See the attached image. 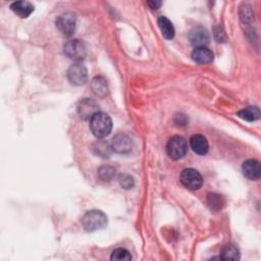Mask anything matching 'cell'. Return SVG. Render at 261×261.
Wrapping results in <instances>:
<instances>
[{"mask_svg": "<svg viewBox=\"0 0 261 261\" xmlns=\"http://www.w3.org/2000/svg\"><path fill=\"white\" fill-rule=\"evenodd\" d=\"M90 129L92 134L96 138H106L112 133L113 121L108 115L98 112L90 120Z\"/></svg>", "mask_w": 261, "mask_h": 261, "instance_id": "1", "label": "cell"}, {"mask_svg": "<svg viewBox=\"0 0 261 261\" xmlns=\"http://www.w3.org/2000/svg\"><path fill=\"white\" fill-rule=\"evenodd\" d=\"M107 225V217L100 210L86 212L82 219V226L87 232H95L103 229Z\"/></svg>", "mask_w": 261, "mask_h": 261, "instance_id": "2", "label": "cell"}, {"mask_svg": "<svg viewBox=\"0 0 261 261\" xmlns=\"http://www.w3.org/2000/svg\"><path fill=\"white\" fill-rule=\"evenodd\" d=\"M188 151V145L186 140L181 136L171 137L166 144L167 155L173 159L179 160L183 158Z\"/></svg>", "mask_w": 261, "mask_h": 261, "instance_id": "3", "label": "cell"}, {"mask_svg": "<svg viewBox=\"0 0 261 261\" xmlns=\"http://www.w3.org/2000/svg\"><path fill=\"white\" fill-rule=\"evenodd\" d=\"M180 180L183 186L189 190H198L203 184V179L200 172L194 168L184 169L181 173Z\"/></svg>", "mask_w": 261, "mask_h": 261, "instance_id": "4", "label": "cell"}, {"mask_svg": "<svg viewBox=\"0 0 261 261\" xmlns=\"http://www.w3.org/2000/svg\"><path fill=\"white\" fill-rule=\"evenodd\" d=\"M64 53L69 58L75 60L76 62H81L86 57L87 50L84 42L75 39L69 41L67 44L64 45Z\"/></svg>", "mask_w": 261, "mask_h": 261, "instance_id": "5", "label": "cell"}, {"mask_svg": "<svg viewBox=\"0 0 261 261\" xmlns=\"http://www.w3.org/2000/svg\"><path fill=\"white\" fill-rule=\"evenodd\" d=\"M56 27L64 36H72L76 30V16L67 12L59 15L56 19Z\"/></svg>", "mask_w": 261, "mask_h": 261, "instance_id": "6", "label": "cell"}, {"mask_svg": "<svg viewBox=\"0 0 261 261\" xmlns=\"http://www.w3.org/2000/svg\"><path fill=\"white\" fill-rule=\"evenodd\" d=\"M68 78L69 81L76 86L84 85L87 82V78H88V72L85 65L81 62H77L73 64L72 67L68 71Z\"/></svg>", "mask_w": 261, "mask_h": 261, "instance_id": "7", "label": "cell"}, {"mask_svg": "<svg viewBox=\"0 0 261 261\" xmlns=\"http://www.w3.org/2000/svg\"><path fill=\"white\" fill-rule=\"evenodd\" d=\"M189 40L191 44L195 46V48L205 47L210 41V37L206 29L203 27H196L190 32Z\"/></svg>", "mask_w": 261, "mask_h": 261, "instance_id": "8", "label": "cell"}, {"mask_svg": "<svg viewBox=\"0 0 261 261\" xmlns=\"http://www.w3.org/2000/svg\"><path fill=\"white\" fill-rule=\"evenodd\" d=\"M132 140L126 134H118L112 142L113 150L120 154L129 153V152L132 150Z\"/></svg>", "mask_w": 261, "mask_h": 261, "instance_id": "9", "label": "cell"}, {"mask_svg": "<svg viewBox=\"0 0 261 261\" xmlns=\"http://www.w3.org/2000/svg\"><path fill=\"white\" fill-rule=\"evenodd\" d=\"M244 176L252 181L259 180L261 177V166L258 160L248 159L242 165Z\"/></svg>", "mask_w": 261, "mask_h": 261, "instance_id": "10", "label": "cell"}, {"mask_svg": "<svg viewBox=\"0 0 261 261\" xmlns=\"http://www.w3.org/2000/svg\"><path fill=\"white\" fill-rule=\"evenodd\" d=\"M98 112L97 103L91 99H84L78 107L79 116L84 120H91V118Z\"/></svg>", "mask_w": 261, "mask_h": 261, "instance_id": "11", "label": "cell"}, {"mask_svg": "<svg viewBox=\"0 0 261 261\" xmlns=\"http://www.w3.org/2000/svg\"><path fill=\"white\" fill-rule=\"evenodd\" d=\"M190 145L191 148L195 153L199 155H205L209 150V144L207 139L202 135H194L190 139Z\"/></svg>", "mask_w": 261, "mask_h": 261, "instance_id": "12", "label": "cell"}, {"mask_svg": "<svg viewBox=\"0 0 261 261\" xmlns=\"http://www.w3.org/2000/svg\"><path fill=\"white\" fill-rule=\"evenodd\" d=\"M214 55L211 50L206 47H197L192 52V59L199 64H207L213 61Z\"/></svg>", "mask_w": 261, "mask_h": 261, "instance_id": "13", "label": "cell"}, {"mask_svg": "<svg viewBox=\"0 0 261 261\" xmlns=\"http://www.w3.org/2000/svg\"><path fill=\"white\" fill-rule=\"evenodd\" d=\"M10 9L19 17L26 18L34 11V5L29 1H17L10 5Z\"/></svg>", "mask_w": 261, "mask_h": 261, "instance_id": "14", "label": "cell"}, {"mask_svg": "<svg viewBox=\"0 0 261 261\" xmlns=\"http://www.w3.org/2000/svg\"><path fill=\"white\" fill-rule=\"evenodd\" d=\"M158 27L163 35V37L167 40H171L175 37V28H173L171 21L165 17V16H160L158 18Z\"/></svg>", "mask_w": 261, "mask_h": 261, "instance_id": "15", "label": "cell"}, {"mask_svg": "<svg viewBox=\"0 0 261 261\" xmlns=\"http://www.w3.org/2000/svg\"><path fill=\"white\" fill-rule=\"evenodd\" d=\"M92 90L98 97H104L107 94L108 87L106 81L102 77H95L92 80Z\"/></svg>", "mask_w": 261, "mask_h": 261, "instance_id": "16", "label": "cell"}, {"mask_svg": "<svg viewBox=\"0 0 261 261\" xmlns=\"http://www.w3.org/2000/svg\"><path fill=\"white\" fill-rule=\"evenodd\" d=\"M237 115L239 118H241L242 120L247 122H254L260 118L259 108L256 106H250L248 108H245V110L240 111Z\"/></svg>", "mask_w": 261, "mask_h": 261, "instance_id": "17", "label": "cell"}, {"mask_svg": "<svg viewBox=\"0 0 261 261\" xmlns=\"http://www.w3.org/2000/svg\"><path fill=\"white\" fill-rule=\"evenodd\" d=\"M221 258L225 260H238L240 259V254H239V250L235 246L229 245L223 249Z\"/></svg>", "mask_w": 261, "mask_h": 261, "instance_id": "18", "label": "cell"}, {"mask_svg": "<svg viewBox=\"0 0 261 261\" xmlns=\"http://www.w3.org/2000/svg\"><path fill=\"white\" fill-rule=\"evenodd\" d=\"M111 259L112 260H120V261H122V260L130 261V259H132V256H130V253L127 249L118 248L113 252Z\"/></svg>", "mask_w": 261, "mask_h": 261, "instance_id": "19", "label": "cell"}, {"mask_svg": "<svg viewBox=\"0 0 261 261\" xmlns=\"http://www.w3.org/2000/svg\"><path fill=\"white\" fill-rule=\"evenodd\" d=\"M99 175H100L101 179H103L105 181L106 180L110 181L116 175V170L111 166H103L99 169Z\"/></svg>", "mask_w": 261, "mask_h": 261, "instance_id": "20", "label": "cell"}, {"mask_svg": "<svg viewBox=\"0 0 261 261\" xmlns=\"http://www.w3.org/2000/svg\"><path fill=\"white\" fill-rule=\"evenodd\" d=\"M120 184L123 188L125 189H130L132 188L134 185V180L132 177H130L128 175H123L120 177Z\"/></svg>", "mask_w": 261, "mask_h": 261, "instance_id": "21", "label": "cell"}, {"mask_svg": "<svg viewBox=\"0 0 261 261\" xmlns=\"http://www.w3.org/2000/svg\"><path fill=\"white\" fill-rule=\"evenodd\" d=\"M97 154L99 155H110V147H108L107 143H104V142H99L97 143Z\"/></svg>", "mask_w": 261, "mask_h": 261, "instance_id": "22", "label": "cell"}, {"mask_svg": "<svg viewBox=\"0 0 261 261\" xmlns=\"http://www.w3.org/2000/svg\"><path fill=\"white\" fill-rule=\"evenodd\" d=\"M242 10H244V14H241V17L244 21H250L253 19V12L250 7H247Z\"/></svg>", "mask_w": 261, "mask_h": 261, "instance_id": "23", "label": "cell"}, {"mask_svg": "<svg viewBox=\"0 0 261 261\" xmlns=\"http://www.w3.org/2000/svg\"><path fill=\"white\" fill-rule=\"evenodd\" d=\"M147 4L152 8V9H157L161 6L162 2L161 1H148Z\"/></svg>", "mask_w": 261, "mask_h": 261, "instance_id": "24", "label": "cell"}]
</instances>
